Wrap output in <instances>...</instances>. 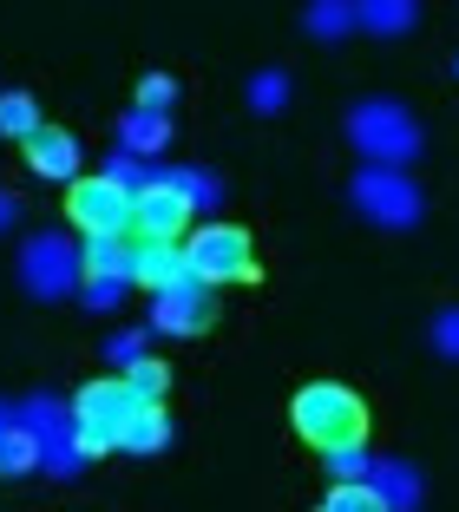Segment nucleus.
<instances>
[{
	"instance_id": "7c9ffc66",
	"label": "nucleus",
	"mask_w": 459,
	"mask_h": 512,
	"mask_svg": "<svg viewBox=\"0 0 459 512\" xmlns=\"http://www.w3.org/2000/svg\"><path fill=\"white\" fill-rule=\"evenodd\" d=\"M14 421H20V407H7V401H0V434H7Z\"/></svg>"
},
{
	"instance_id": "6e6552de",
	"label": "nucleus",
	"mask_w": 459,
	"mask_h": 512,
	"mask_svg": "<svg viewBox=\"0 0 459 512\" xmlns=\"http://www.w3.org/2000/svg\"><path fill=\"white\" fill-rule=\"evenodd\" d=\"M210 322H217V296H210V283H197V276H178L171 289H158L151 296V316H145V329H158V335H204Z\"/></svg>"
},
{
	"instance_id": "39448f33",
	"label": "nucleus",
	"mask_w": 459,
	"mask_h": 512,
	"mask_svg": "<svg viewBox=\"0 0 459 512\" xmlns=\"http://www.w3.org/2000/svg\"><path fill=\"white\" fill-rule=\"evenodd\" d=\"M348 197H355V211L368 217V224L381 230H414L420 217H427V197H420L414 178H400V171H355V184H348Z\"/></svg>"
},
{
	"instance_id": "bb28decb",
	"label": "nucleus",
	"mask_w": 459,
	"mask_h": 512,
	"mask_svg": "<svg viewBox=\"0 0 459 512\" xmlns=\"http://www.w3.org/2000/svg\"><path fill=\"white\" fill-rule=\"evenodd\" d=\"M433 348H440V362H459V309L433 316Z\"/></svg>"
},
{
	"instance_id": "cd10ccee",
	"label": "nucleus",
	"mask_w": 459,
	"mask_h": 512,
	"mask_svg": "<svg viewBox=\"0 0 459 512\" xmlns=\"http://www.w3.org/2000/svg\"><path fill=\"white\" fill-rule=\"evenodd\" d=\"M79 296H86V309H99V316H105V309H119V302H125V283H86Z\"/></svg>"
},
{
	"instance_id": "4468645a",
	"label": "nucleus",
	"mask_w": 459,
	"mask_h": 512,
	"mask_svg": "<svg viewBox=\"0 0 459 512\" xmlns=\"http://www.w3.org/2000/svg\"><path fill=\"white\" fill-rule=\"evenodd\" d=\"M171 447V414L164 407H132L119 427V453H164Z\"/></svg>"
},
{
	"instance_id": "6ab92c4d",
	"label": "nucleus",
	"mask_w": 459,
	"mask_h": 512,
	"mask_svg": "<svg viewBox=\"0 0 459 512\" xmlns=\"http://www.w3.org/2000/svg\"><path fill=\"white\" fill-rule=\"evenodd\" d=\"M33 467H40V440L14 421L0 434V480H20V473H33Z\"/></svg>"
},
{
	"instance_id": "f8f14e48",
	"label": "nucleus",
	"mask_w": 459,
	"mask_h": 512,
	"mask_svg": "<svg viewBox=\"0 0 459 512\" xmlns=\"http://www.w3.org/2000/svg\"><path fill=\"white\" fill-rule=\"evenodd\" d=\"M178 276H191V263H184V243H164V237H151V243H138V283L158 296V289H171Z\"/></svg>"
},
{
	"instance_id": "412c9836",
	"label": "nucleus",
	"mask_w": 459,
	"mask_h": 512,
	"mask_svg": "<svg viewBox=\"0 0 459 512\" xmlns=\"http://www.w3.org/2000/svg\"><path fill=\"white\" fill-rule=\"evenodd\" d=\"M322 467H328V480H335V486H368V480H374L368 440H361V447H328V453H322Z\"/></svg>"
},
{
	"instance_id": "20e7f679",
	"label": "nucleus",
	"mask_w": 459,
	"mask_h": 512,
	"mask_svg": "<svg viewBox=\"0 0 459 512\" xmlns=\"http://www.w3.org/2000/svg\"><path fill=\"white\" fill-rule=\"evenodd\" d=\"M184 263H191V276L197 283H256L263 276V263H256V250H250V230H237V224H204V230H191L184 237Z\"/></svg>"
},
{
	"instance_id": "0eeeda50",
	"label": "nucleus",
	"mask_w": 459,
	"mask_h": 512,
	"mask_svg": "<svg viewBox=\"0 0 459 512\" xmlns=\"http://www.w3.org/2000/svg\"><path fill=\"white\" fill-rule=\"evenodd\" d=\"M132 407L138 401H132V388H125V375L86 381L79 401H73V427H79V440H86V453H112V447H119V427H125Z\"/></svg>"
},
{
	"instance_id": "9d476101",
	"label": "nucleus",
	"mask_w": 459,
	"mask_h": 512,
	"mask_svg": "<svg viewBox=\"0 0 459 512\" xmlns=\"http://www.w3.org/2000/svg\"><path fill=\"white\" fill-rule=\"evenodd\" d=\"M27 165L40 171V178H53V184H79V158H86V151H79V138L66 132V125H40V132L27 138Z\"/></svg>"
},
{
	"instance_id": "f257e3e1",
	"label": "nucleus",
	"mask_w": 459,
	"mask_h": 512,
	"mask_svg": "<svg viewBox=\"0 0 459 512\" xmlns=\"http://www.w3.org/2000/svg\"><path fill=\"white\" fill-rule=\"evenodd\" d=\"M289 421H296V434L309 440L315 453L361 447V440H368V401H361L355 388H341V381H309V388L296 394V407H289Z\"/></svg>"
},
{
	"instance_id": "5701e85b",
	"label": "nucleus",
	"mask_w": 459,
	"mask_h": 512,
	"mask_svg": "<svg viewBox=\"0 0 459 512\" xmlns=\"http://www.w3.org/2000/svg\"><path fill=\"white\" fill-rule=\"evenodd\" d=\"M282 106H289V73H282V66H263V73L250 79V112H263V119H276Z\"/></svg>"
},
{
	"instance_id": "7ed1b4c3",
	"label": "nucleus",
	"mask_w": 459,
	"mask_h": 512,
	"mask_svg": "<svg viewBox=\"0 0 459 512\" xmlns=\"http://www.w3.org/2000/svg\"><path fill=\"white\" fill-rule=\"evenodd\" d=\"M20 289H27L33 302H66L86 289V256H79L73 237H60V230H40V237L20 250Z\"/></svg>"
},
{
	"instance_id": "b1692460",
	"label": "nucleus",
	"mask_w": 459,
	"mask_h": 512,
	"mask_svg": "<svg viewBox=\"0 0 459 512\" xmlns=\"http://www.w3.org/2000/svg\"><path fill=\"white\" fill-rule=\"evenodd\" d=\"M158 184H171V191H184V197L197 204V211H204V204H217V178H210V171H191V165L164 171V165H158Z\"/></svg>"
},
{
	"instance_id": "4be33fe9",
	"label": "nucleus",
	"mask_w": 459,
	"mask_h": 512,
	"mask_svg": "<svg viewBox=\"0 0 459 512\" xmlns=\"http://www.w3.org/2000/svg\"><path fill=\"white\" fill-rule=\"evenodd\" d=\"M302 27H309L315 40H341V33H355V7H341V0H315V7H302Z\"/></svg>"
},
{
	"instance_id": "f3484780",
	"label": "nucleus",
	"mask_w": 459,
	"mask_h": 512,
	"mask_svg": "<svg viewBox=\"0 0 459 512\" xmlns=\"http://www.w3.org/2000/svg\"><path fill=\"white\" fill-rule=\"evenodd\" d=\"M420 20V7L414 0H368V7H355V27H368V33H407Z\"/></svg>"
},
{
	"instance_id": "c85d7f7f",
	"label": "nucleus",
	"mask_w": 459,
	"mask_h": 512,
	"mask_svg": "<svg viewBox=\"0 0 459 512\" xmlns=\"http://www.w3.org/2000/svg\"><path fill=\"white\" fill-rule=\"evenodd\" d=\"M105 355H112L119 368H132L138 362V335H112V342H105Z\"/></svg>"
},
{
	"instance_id": "c756f323",
	"label": "nucleus",
	"mask_w": 459,
	"mask_h": 512,
	"mask_svg": "<svg viewBox=\"0 0 459 512\" xmlns=\"http://www.w3.org/2000/svg\"><path fill=\"white\" fill-rule=\"evenodd\" d=\"M14 217H20V197H14V191H0V230L14 224Z\"/></svg>"
},
{
	"instance_id": "f03ea898",
	"label": "nucleus",
	"mask_w": 459,
	"mask_h": 512,
	"mask_svg": "<svg viewBox=\"0 0 459 512\" xmlns=\"http://www.w3.org/2000/svg\"><path fill=\"white\" fill-rule=\"evenodd\" d=\"M348 145H355L374 171H400V165L420 158V125L400 99H361V106L348 112Z\"/></svg>"
},
{
	"instance_id": "423d86ee",
	"label": "nucleus",
	"mask_w": 459,
	"mask_h": 512,
	"mask_svg": "<svg viewBox=\"0 0 459 512\" xmlns=\"http://www.w3.org/2000/svg\"><path fill=\"white\" fill-rule=\"evenodd\" d=\"M66 211H73V224L86 230V237H132V217H138V197L125 191V184L112 178H79L66 184Z\"/></svg>"
},
{
	"instance_id": "a878e982",
	"label": "nucleus",
	"mask_w": 459,
	"mask_h": 512,
	"mask_svg": "<svg viewBox=\"0 0 459 512\" xmlns=\"http://www.w3.org/2000/svg\"><path fill=\"white\" fill-rule=\"evenodd\" d=\"M322 512H387V506L374 499V486H328Z\"/></svg>"
},
{
	"instance_id": "dca6fc26",
	"label": "nucleus",
	"mask_w": 459,
	"mask_h": 512,
	"mask_svg": "<svg viewBox=\"0 0 459 512\" xmlns=\"http://www.w3.org/2000/svg\"><path fill=\"white\" fill-rule=\"evenodd\" d=\"M86 440H79V427H60V434H46L40 440V467L46 473H60V480H73V473H86Z\"/></svg>"
},
{
	"instance_id": "2eb2a0df",
	"label": "nucleus",
	"mask_w": 459,
	"mask_h": 512,
	"mask_svg": "<svg viewBox=\"0 0 459 512\" xmlns=\"http://www.w3.org/2000/svg\"><path fill=\"white\" fill-rule=\"evenodd\" d=\"M171 145V119L164 112H125L119 119V151H132V158H151V151H164Z\"/></svg>"
},
{
	"instance_id": "9b49d317",
	"label": "nucleus",
	"mask_w": 459,
	"mask_h": 512,
	"mask_svg": "<svg viewBox=\"0 0 459 512\" xmlns=\"http://www.w3.org/2000/svg\"><path fill=\"white\" fill-rule=\"evenodd\" d=\"M86 283H138V237H86Z\"/></svg>"
},
{
	"instance_id": "393cba45",
	"label": "nucleus",
	"mask_w": 459,
	"mask_h": 512,
	"mask_svg": "<svg viewBox=\"0 0 459 512\" xmlns=\"http://www.w3.org/2000/svg\"><path fill=\"white\" fill-rule=\"evenodd\" d=\"M178 106V79L171 73H145L138 79V112H171Z\"/></svg>"
},
{
	"instance_id": "a211bd4d",
	"label": "nucleus",
	"mask_w": 459,
	"mask_h": 512,
	"mask_svg": "<svg viewBox=\"0 0 459 512\" xmlns=\"http://www.w3.org/2000/svg\"><path fill=\"white\" fill-rule=\"evenodd\" d=\"M40 99H33V92H0V138H20V145H27L33 132H40Z\"/></svg>"
},
{
	"instance_id": "ddd939ff",
	"label": "nucleus",
	"mask_w": 459,
	"mask_h": 512,
	"mask_svg": "<svg viewBox=\"0 0 459 512\" xmlns=\"http://www.w3.org/2000/svg\"><path fill=\"white\" fill-rule=\"evenodd\" d=\"M374 499H381L387 512H414L420 506V473L407 467V460H374Z\"/></svg>"
},
{
	"instance_id": "aec40b11",
	"label": "nucleus",
	"mask_w": 459,
	"mask_h": 512,
	"mask_svg": "<svg viewBox=\"0 0 459 512\" xmlns=\"http://www.w3.org/2000/svg\"><path fill=\"white\" fill-rule=\"evenodd\" d=\"M125 388H132L138 407H164V388H171V368L151 362V355H138L132 368H125Z\"/></svg>"
},
{
	"instance_id": "1a4fd4ad",
	"label": "nucleus",
	"mask_w": 459,
	"mask_h": 512,
	"mask_svg": "<svg viewBox=\"0 0 459 512\" xmlns=\"http://www.w3.org/2000/svg\"><path fill=\"white\" fill-rule=\"evenodd\" d=\"M191 217H197V204H191L184 191H171V184H145V191H138L132 237H138V243H151V237H164V243H184Z\"/></svg>"
}]
</instances>
